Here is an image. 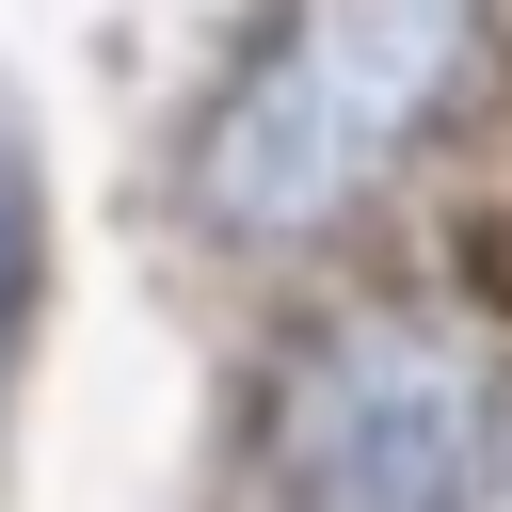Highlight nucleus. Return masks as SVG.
Instances as JSON below:
<instances>
[{
  "instance_id": "3",
  "label": "nucleus",
  "mask_w": 512,
  "mask_h": 512,
  "mask_svg": "<svg viewBox=\"0 0 512 512\" xmlns=\"http://www.w3.org/2000/svg\"><path fill=\"white\" fill-rule=\"evenodd\" d=\"M16 288H32V176H16V144H0V336H16Z\"/></svg>"
},
{
  "instance_id": "1",
  "label": "nucleus",
  "mask_w": 512,
  "mask_h": 512,
  "mask_svg": "<svg viewBox=\"0 0 512 512\" xmlns=\"http://www.w3.org/2000/svg\"><path fill=\"white\" fill-rule=\"evenodd\" d=\"M464 48H480V0H288V16L240 48V80H224V112H208V144H192L208 224H224V240H304V224H336V208L432 128V96L464 80Z\"/></svg>"
},
{
  "instance_id": "2",
  "label": "nucleus",
  "mask_w": 512,
  "mask_h": 512,
  "mask_svg": "<svg viewBox=\"0 0 512 512\" xmlns=\"http://www.w3.org/2000/svg\"><path fill=\"white\" fill-rule=\"evenodd\" d=\"M496 384L416 304H336L272 368V512H480Z\"/></svg>"
}]
</instances>
